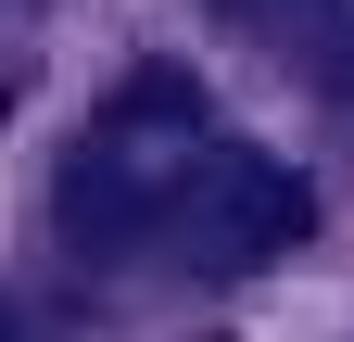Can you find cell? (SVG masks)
<instances>
[{
	"mask_svg": "<svg viewBox=\"0 0 354 342\" xmlns=\"http://www.w3.org/2000/svg\"><path fill=\"white\" fill-rule=\"evenodd\" d=\"M215 152V127H203V89L177 64H140L127 89L88 114V140L64 152V228L76 241H152L165 228V203L190 190V165Z\"/></svg>",
	"mask_w": 354,
	"mask_h": 342,
	"instance_id": "cell-1",
	"label": "cell"
},
{
	"mask_svg": "<svg viewBox=\"0 0 354 342\" xmlns=\"http://www.w3.org/2000/svg\"><path fill=\"white\" fill-rule=\"evenodd\" d=\"M304 228H317V190H304L291 165H266V152H228V140H215V152L190 165V190L165 203V228H152V241H177V267H203V279H241V267H279Z\"/></svg>",
	"mask_w": 354,
	"mask_h": 342,
	"instance_id": "cell-2",
	"label": "cell"
},
{
	"mask_svg": "<svg viewBox=\"0 0 354 342\" xmlns=\"http://www.w3.org/2000/svg\"><path fill=\"white\" fill-rule=\"evenodd\" d=\"M215 13H241V26H317V0H215Z\"/></svg>",
	"mask_w": 354,
	"mask_h": 342,
	"instance_id": "cell-3",
	"label": "cell"
},
{
	"mask_svg": "<svg viewBox=\"0 0 354 342\" xmlns=\"http://www.w3.org/2000/svg\"><path fill=\"white\" fill-rule=\"evenodd\" d=\"M0 342H26V330H13V305H0Z\"/></svg>",
	"mask_w": 354,
	"mask_h": 342,
	"instance_id": "cell-4",
	"label": "cell"
}]
</instances>
